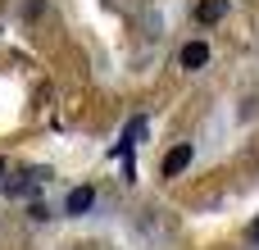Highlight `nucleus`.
<instances>
[{
    "mask_svg": "<svg viewBox=\"0 0 259 250\" xmlns=\"http://www.w3.org/2000/svg\"><path fill=\"white\" fill-rule=\"evenodd\" d=\"M91 205H96V191H91V187H73V191H68V200H64V210H68V214H87Z\"/></svg>",
    "mask_w": 259,
    "mask_h": 250,
    "instance_id": "nucleus-3",
    "label": "nucleus"
},
{
    "mask_svg": "<svg viewBox=\"0 0 259 250\" xmlns=\"http://www.w3.org/2000/svg\"><path fill=\"white\" fill-rule=\"evenodd\" d=\"M5 169H9V159H5V155H0V178H5Z\"/></svg>",
    "mask_w": 259,
    "mask_h": 250,
    "instance_id": "nucleus-7",
    "label": "nucleus"
},
{
    "mask_svg": "<svg viewBox=\"0 0 259 250\" xmlns=\"http://www.w3.org/2000/svg\"><path fill=\"white\" fill-rule=\"evenodd\" d=\"M246 237H250V241H259V219L250 223V232H246Z\"/></svg>",
    "mask_w": 259,
    "mask_h": 250,
    "instance_id": "nucleus-6",
    "label": "nucleus"
},
{
    "mask_svg": "<svg viewBox=\"0 0 259 250\" xmlns=\"http://www.w3.org/2000/svg\"><path fill=\"white\" fill-rule=\"evenodd\" d=\"M191 155H196V150H191L187 141H182V146H173V150L164 155V164H159V173H164V178H178V173H182V169L191 164Z\"/></svg>",
    "mask_w": 259,
    "mask_h": 250,
    "instance_id": "nucleus-1",
    "label": "nucleus"
},
{
    "mask_svg": "<svg viewBox=\"0 0 259 250\" xmlns=\"http://www.w3.org/2000/svg\"><path fill=\"white\" fill-rule=\"evenodd\" d=\"M141 137H146V118H141V114H137V118H132V123H127V128H123V146H137V141H141Z\"/></svg>",
    "mask_w": 259,
    "mask_h": 250,
    "instance_id": "nucleus-5",
    "label": "nucleus"
},
{
    "mask_svg": "<svg viewBox=\"0 0 259 250\" xmlns=\"http://www.w3.org/2000/svg\"><path fill=\"white\" fill-rule=\"evenodd\" d=\"M178 59H182V68H191V73H196V68H205V64H209V46H205V41H187Z\"/></svg>",
    "mask_w": 259,
    "mask_h": 250,
    "instance_id": "nucleus-2",
    "label": "nucleus"
},
{
    "mask_svg": "<svg viewBox=\"0 0 259 250\" xmlns=\"http://www.w3.org/2000/svg\"><path fill=\"white\" fill-rule=\"evenodd\" d=\"M223 14H228V0H200V5H196V23H200V27L219 23Z\"/></svg>",
    "mask_w": 259,
    "mask_h": 250,
    "instance_id": "nucleus-4",
    "label": "nucleus"
}]
</instances>
